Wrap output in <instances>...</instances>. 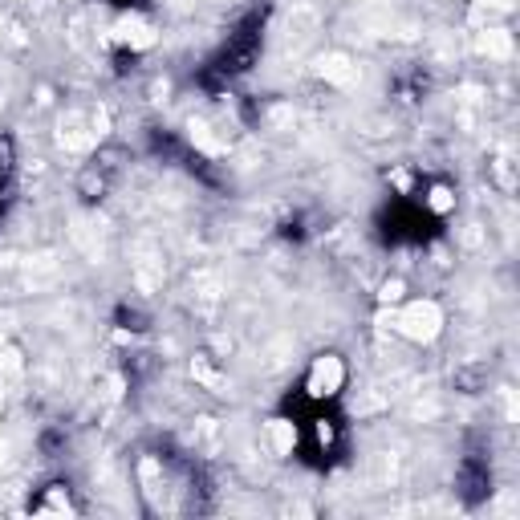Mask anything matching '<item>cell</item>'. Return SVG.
<instances>
[{
    "instance_id": "6da1fadb",
    "label": "cell",
    "mask_w": 520,
    "mask_h": 520,
    "mask_svg": "<svg viewBox=\"0 0 520 520\" xmlns=\"http://www.w3.org/2000/svg\"><path fill=\"white\" fill-rule=\"evenodd\" d=\"M342 386H346V362H342L338 354H321V358H313L309 378H305V390H309L313 399H334Z\"/></svg>"
},
{
    "instance_id": "7a4b0ae2",
    "label": "cell",
    "mask_w": 520,
    "mask_h": 520,
    "mask_svg": "<svg viewBox=\"0 0 520 520\" xmlns=\"http://www.w3.org/2000/svg\"><path fill=\"white\" fill-rule=\"evenodd\" d=\"M443 325V313L435 301H411L403 313H399V330L411 338V342H431Z\"/></svg>"
},
{
    "instance_id": "3957f363",
    "label": "cell",
    "mask_w": 520,
    "mask_h": 520,
    "mask_svg": "<svg viewBox=\"0 0 520 520\" xmlns=\"http://www.w3.org/2000/svg\"><path fill=\"white\" fill-rule=\"evenodd\" d=\"M114 37H118L126 49H147V45H155V29H151L139 13H126V17L114 25Z\"/></svg>"
},
{
    "instance_id": "277c9868",
    "label": "cell",
    "mask_w": 520,
    "mask_h": 520,
    "mask_svg": "<svg viewBox=\"0 0 520 520\" xmlns=\"http://www.w3.org/2000/svg\"><path fill=\"white\" fill-rule=\"evenodd\" d=\"M293 443H297V431H293V423H285V419H273V423H269V447H273L277 455H289V451H293Z\"/></svg>"
}]
</instances>
